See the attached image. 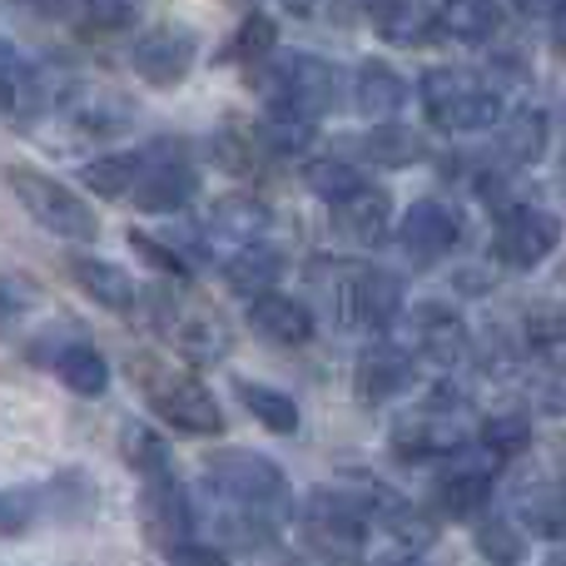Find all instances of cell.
<instances>
[{"label":"cell","instance_id":"obj_1","mask_svg":"<svg viewBox=\"0 0 566 566\" xmlns=\"http://www.w3.org/2000/svg\"><path fill=\"white\" fill-rule=\"evenodd\" d=\"M382 502H388V492L373 478H363V488H318L298 512L303 547L313 557H358Z\"/></svg>","mask_w":566,"mask_h":566},{"label":"cell","instance_id":"obj_2","mask_svg":"<svg viewBox=\"0 0 566 566\" xmlns=\"http://www.w3.org/2000/svg\"><path fill=\"white\" fill-rule=\"evenodd\" d=\"M209 488L219 492V502L249 512V517L283 527L293 517V488L289 472L279 468L264 452H244V448H224L209 458Z\"/></svg>","mask_w":566,"mask_h":566},{"label":"cell","instance_id":"obj_3","mask_svg":"<svg viewBox=\"0 0 566 566\" xmlns=\"http://www.w3.org/2000/svg\"><path fill=\"white\" fill-rule=\"evenodd\" d=\"M478 438V418L468 412V402L452 398V392H432V402L402 412L392 422V452L408 462L422 458H458L472 448Z\"/></svg>","mask_w":566,"mask_h":566},{"label":"cell","instance_id":"obj_4","mask_svg":"<svg viewBox=\"0 0 566 566\" xmlns=\"http://www.w3.org/2000/svg\"><path fill=\"white\" fill-rule=\"evenodd\" d=\"M6 185H10V195H15V205L25 209L40 229H50L55 239H65V244H95L99 239L95 209L70 185H60V179L40 175V169H30V165H10Z\"/></svg>","mask_w":566,"mask_h":566},{"label":"cell","instance_id":"obj_5","mask_svg":"<svg viewBox=\"0 0 566 566\" xmlns=\"http://www.w3.org/2000/svg\"><path fill=\"white\" fill-rule=\"evenodd\" d=\"M129 378L145 388L149 408H155L169 428L195 432V438H219V432H224V408H219V398L199 378H189V373H159L145 353L129 358Z\"/></svg>","mask_w":566,"mask_h":566},{"label":"cell","instance_id":"obj_6","mask_svg":"<svg viewBox=\"0 0 566 566\" xmlns=\"http://www.w3.org/2000/svg\"><path fill=\"white\" fill-rule=\"evenodd\" d=\"M422 105H428V119L448 135H478V129H492L502 119V99L497 90H488L472 70L458 65H438L422 75Z\"/></svg>","mask_w":566,"mask_h":566},{"label":"cell","instance_id":"obj_7","mask_svg":"<svg viewBox=\"0 0 566 566\" xmlns=\"http://www.w3.org/2000/svg\"><path fill=\"white\" fill-rule=\"evenodd\" d=\"M165 328L175 338V348L185 353L189 363L209 368V363L229 358V343H234V328L224 323V313L205 298H175V293H155V333Z\"/></svg>","mask_w":566,"mask_h":566},{"label":"cell","instance_id":"obj_8","mask_svg":"<svg viewBox=\"0 0 566 566\" xmlns=\"http://www.w3.org/2000/svg\"><path fill=\"white\" fill-rule=\"evenodd\" d=\"M562 244V219L547 214L537 205H512L497 214V229H492V259L502 269H517V274H532L542 269Z\"/></svg>","mask_w":566,"mask_h":566},{"label":"cell","instance_id":"obj_9","mask_svg":"<svg viewBox=\"0 0 566 566\" xmlns=\"http://www.w3.org/2000/svg\"><path fill=\"white\" fill-rule=\"evenodd\" d=\"M274 90H279V105L298 109V115H308V119H323L338 105V70L318 55L289 50L274 65Z\"/></svg>","mask_w":566,"mask_h":566},{"label":"cell","instance_id":"obj_10","mask_svg":"<svg viewBox=\"0 0 566 566\" xmlns=\"http://www.w3.org/2000/svg\"><path fill=\"white\" fill-rule=\"evenodd\" d=\"M195 60H199V35L185 30V25H159V30H149V35H139L135 50H129L135 75L155 90L185 85V75L195 70Z\"/></svg>","mask_w":566,"mask_h":566},{"label":"cell","instance_id":"obj_11","mask_svg":"<svg viewBox=\"0 0 566 566\" xmlns=\"http://www.w3.org/2000/svg\"><path fill=\"white\" fill-rule=\"evenodd\" d=\"M139 527H145V537L155 542L159 552L179 547V542L195 537V502H189V492L179 488L169 472H155V478H145V492H139Z\"/></svg>","mask_w":566,"mask_h":566},{"label":"cell","instance_id":"obj_12","mask_svg":"<svg viewBox=\"0 0 566 566\" xmlns=\"http://www.w3.org/2000/svg\"><path fill=\"white\" fill-rule=\"evenodd\" d=\"M418 382V368H412V353L398 348V343H373V348L358 353V368H353V398L363 408H388L402 392Z\"/></svg>","mask_w":566,"mask_h":566},{"label":"cell","instance_id":"obj_13","mask_svg":"<svg viewBox=\"0 0 566 566\" xmlns=\"http://www.w3.org/2000/svg\"><path fill=\"white\" fill-rule=\"evenodd\" d=\"M398 239L418 264H432V259L452 254L462 239V214L442 199H418V205L402 209V224H398Z\"/></svg>","mask_w":566,"mask_h":566},{"label":"cell","instance_id":"obj_14","mask_svg":"<svg viewBox=\"0 0 566 566\" xmlns=\"http://www.w3.org/2000/svg\"><path fill=\"white\" fill-rule=\"evenodd\" d=\"M402 303H408V283L392 274V269H363L348 283V318L368 333H388L398 323Z\"/></svg>","mask_w":566,"mask_h":566},{"label":"cell","instance_id":"obj_15","mask_svg":"<svg viewBox=\"0 0 566 566\" xmlns=\"http://www.w3.org/2000/svg\"><path fill=\"white\" fill-rule=\"evenodd\" d=\"M388 229H392V199L373 185H363L358 195L333 205V234L348 249H378L388 239Z\"/></svg>","mask_w":566,"mask_h":566},{"label":"cell","instance_id":"obj_16","mask_svg":"<svg viewBox=\"0 0 566 566\" xmlns=\"http://www.w3.org/2000/svg\"><path fill=\"white\" fill-rule=\"evenodd\" d=\"M412 343H418V353L428 363H438V368H458L472 348L468 323H462L448 303H422V308L412 313Z\"/></svg>","mask_w":566,"mask_h":566},{"label":"cell","instance_id":"obj_17","mask_svg":"<svg viewBox=\"0 0 566 566\" xmlns=\"http://www.w3.org/2000/svg\"><path fill=\"white\" fill-rule=\"evenodd\" d=\"M249 328L264 343H279V348H298V343L313 338V313L303 308L298 298L269 289L259 298H249Z\"/></svg>","mask_w":566,"mask_h":566},{"label":"cell","instance_id":"obj_18","mask_svg":"<svg viewBox=\"0 0 566 566\" xmlns=\"http://www.w3.org/2000/svg\"><path fill=\"white\" fill-rule=\"evenodd\" d=\"M195 189H199V175L185 159H159V165H145V175H139L135 205L145 214H179V209H189Z\"/></svg>","mask_w":566,"mask_h":566},{"label":"cell","instance_id":"obj_19","mask_svg":"<svg viewBox=\"0 0 566 566\" xmlns=\"http://www.w3.org/2000/svg\"><path fill=\"white\" fill-rule=\"evenodd\" d=\"M269 224H274V214H269V205L254 195H224L209 209V239L229 244V249H244V244H254V239H264Z\"/></svg>","mask_w":566,"mask_h":566},{"label":"cell","instance_id":"obj_20","mask_svg":"<svg viewBox=\"0 0 566 566\" xmlns=\"http://www.w3.org/2000/svg\"><path fill=\"white\" fill-rule=\"evenodd\" d=\"M70 274H75L80 293H85L90 303H99V308H109V313H129L139 303L135 279H129L119 264H109V259L75 254V259H70Z\"/></svg>","mask_w":566,"mask_h":566},{"label":"cell","instance_id":"obj_21","mask_svg":"<svg viewBox=\"0 0 566 566\" xmlns=\"http://www.w3.org/2000/svg\"><path fill=\"white\" fill-rule=\"evenodd\" d=\"M353 105L368 119H392L408 105V80L392 65H382V60H363L358 75H353Z\"/></svg>","mask_w":566,"mask_h":566},{"label":"cell","instance_id":"obj_22","mask_svg":"<svg viewBox=\"0 0 566 566\" xmlns=\"http://www.w3.org/2000/svg\"><path fill=\"white\" fill-rule=\"evenodd\" d=\"M35 497H40V507H45L55 522H65V527L90 522V517H95V507H99L95 478H90V472H80V468L55 472V478H50V488H40Z\"/></svg>","mask_w":566,"mask_h":566},{"label":"cell","instance_id":"obj_23","mask_svg":"<svg viewBox=\"0 0 566 566\" xmlns=\"http://www.w3.org/2000/svg\"><path fill=\"white\" fill-rule=\"evenodd\" d=\"M70 119H75L85 135H119V129L135 119V105L129 99H119L115 90L105 85H80L70 90Z\"/></svg>","mask_w":566,"mask_h":566},{"label":"cell","instance_id":"obj_24","mask_svg":"<svg viewBox=\"0 0 566 566\" xmlns=\"http://www.w3.org/2000/svg\"><path fill=\"white\" fill-rule=\"evenodd\" d=\"M283 269H289V264H283L279 249H274V244H264V239H254V244L234 249V259H229L224 279H229V289H234L239 298H259V293L279 289Z\"/></svg>","mask_w":566,"mask_h":566},{"label":"cell","instance_id":"obj_25","mask_svg":"<svg viewBox=\"0 0 566 566\" xmlns=\"http://www.w3.org/2000/svg\"><path fill=\"white\" fill-rule=\"evenodd\" d=\"M552 145V119L542 115V109H517V115L502 119L497 129V149L507 165L527 169V165H542V155H547Z\"/></svg>","mask_w":566,"mask_h":566},{"label":"cell","instance_id":"obj_26","mask_svg":"<svg viewBox=\"0 0 566 566\" xmlns=\"http://www.w3.org/2000/svg\"><path fill=\"white\" fill-rule=\"evenodd\" d=\"M428 155L418 129H408L402 119H378V125L363 135V159L378 169H412L418 159Z\"/></svg>","mask_w":566,"mask_h":566},{"label":"cell","instance_id":"obj_27","mask_svg":"<svg viewBox=\"0 0 566 566\" xmlns=\"http://www.w3.org/2000/svg\"><path fill=\"white\" fill-rule=\"evenodd\" d=\"M438 30L448 40H462V45H482L502 30V6L497 0H442Z\"/></svg>","mask_w":566,"mask_h":566},{"label":"cell","instance_id":"obj_28","mask_svg":"<svg viewBox=\"0 0 566 566\" xmlns=\"http://www.w3.org/2000/svg\"><path fill=\"white\" fill-rule=\"evenodd\" d=\"M488 497H492V458L482 468L478 462H462V468H452L438 482V507L448 517H478V507H488Z\"/></svg>","mask_w":566,"mask_h":566},{"label":"cell","instance_id":"obj_29","mask_svg":"<svg viewBox=\"0 0 566 566\" xmlns=\"http://www.w3.org/2000/svg\"><path fill=\"white\" fill-rule=\"evenodd\" d=\"M373 25L388 45H422L438 30V10H432V0H388L373 15Z\"/></svg>","mask_w":566,"mask_h":566},{"label":"cell","instance_id":"obj_30","mask_svg":"<svg viewBox=\"0 0 566 566\" xmlns=\"http://www.w3.org/2000/svg\"><path fill=\"white\" fill-rule=\"evenodd\" d=\"M234 398L254 412V422H264L269 432H298V402L289 392L269 388V382H254V378H234Z\"/></svg>","mask_w":566,"mask_h":566},{"label":"cell","instance_id":"obj_31","mask_svg":"<svg viewBox=\"0 0 566 566\" xmlns=\"http://www.w3.org/2000/svg\"><path fill=\"white\" fill-rule=\"evenodd\" d=\"M55 373H60V382H65L70 392H80V398H99V392L109 388V363L99 358V353L90 348L85 338L70 343V348L60 353Z\"/></svg>","mask_w":566,"mask_h":566},{"label":"cell","instance_id":"obj_32","mask_svg":"<svg viewBox=\"0 0 566 566\" xmlns=\"http://www.w3.org/2000/svg\"><path fill=\"white\" fill-rule=\"evenodd\" d=\"M313 125H318V119L298 115V109H289V105H279L274 99V109H269L259 139H264V145L274 149V155H283V159H303L308 155V145H313Z\"/></svg>","mask_w":566,"mask_h":566},{"label":"cell","instance_id":"obj_33","mask_svg":"<svg viewBox=\"0 0 566 566\" xmlns=\"http://www.w3.org/2000/svg\"><path fill=\"white\" fill-rule=\"evenodd\" d=\"M139 175H145V155H99V159H90V165L80 169V179H85L99 199L135 195Z\"/></svg>","mask_w":566,"mask_h":566},{"label":"cell","instance_id":"obj_34","mask_svg":"<svg viewBox=\"0 0 566 566\" xmlns=\"http://www.w3.org/2000/svg\"><path fill=\"white\" fill-rule=\"evenodd\" d=\"M119 452H125V462L139 472V478L169 472V448H165V438H159L155 428H145V422H125V428H119Z\"/></svg>","mask_w":566,"mask_h":566},{"label":"cell","instance_id":"obj_35","mask_svg":"<svg viewBox=\"0 0 566 566\" xmlns=\"http://www.w3.org/2000/svg\"><path fill=\"white\" fill-rule=\"evenodd\" d=\"M303 185H308V195H318L323 205H343L348 195H358L363 179L353 165H343V159H308L303 165Z\"/></svg>","mask_w":566,"mask_h":566},{"label":"cell","instance_id":"obj_36","mask_svg":"<svg viewBox=\"0 0 566 566\" xmlns=\"http://www.w3.org/2000/svg\"><path fill=\"white\" fill-rule=\"evenodd\" d=\"M522 522H527L537 537L566 542V482L562 488H532L522 502Z\"/></svg>","mask_w":566,"mask_h":566},{"label":"cell","instance_id":"obj_37","mask_svg":"<svg viewBox=\"0 0 566 566\" xmlns=\"http://www.w3.org/2000/svg\"><path fill=\"white\" fill-rule=\"evenodd\" d=\"M532 442V418L527 408H502L482 422V448L497 452V458H512V452H527Z\"/></svg>","mask_w":566,"mask_h":566},{"label":"cell","instance_id":"obj_38","mask_svg":"<svg viewBox=\"0 0 566 566\" xmlns=\"http://www.w3.org/2000/svg\"><path fill=\"white\" fill-rule=\"evenodd\" d=\"M472 542H478L482 557L497 562V566H512V562L527 557V537H522L517 522H507V517H488V522H478V527H472Z\"/></svg>","mask_w":566,"mask_h":566},{"label":"cell","instance_id":"obj_39","mask_svg":"<svg viewBox=\"0 0 566 566\" xmlns=\"http://www.w3.org/2000/svg\"><path fill=\"white\" fill-rule=\"evenodd\" d=\"M229 55L234 60H269L279 55V20L264 15V10H254V15L239 20L234 40H229Z\"/></svg>","mask_w":566,"mask_h":566},{"label":"cell","instance_id":"obj_40","mask_svg":"<svg viewBox=\"0 0 566 566\" xmlns=\"http://www.w3.org/2000/svg\"><path fill=\"white\" fill-rule=\"evenodd\" d=\"M214 159L229 169V175H254V165H259L254 135H239V129H219V135H214Z\"/></svg>","mask_w":566,"mask_h":566},{"label":"cell","instance_id":"obj_41","mask_svg":"<svg viewBox=\"0 0 566 566\" xmlns=\"http://www.w3.org/2000/svg\"><path fill=\"white\" fill-rule=\"evenodd\" d=\"M80 15H85L90 25H99V30H125V25H135L139 0H85Z\"/></svg>","mask_w":566,"mask_h":566},{"label":"cell","instance_id":"obj_42","mask_svg":"<svg viewBox=\"0 0 566 566\" xmlns=\"http://www.w3.org/2000/svg\"><path fill=\"white\" fill-rule=\"evenodd\" d=\"M30 512H40V497H30L25 488L6 492V502H0V527H6V537H20V532L30 527Z\"/></svg>","mask_w":566,"mask_h":566},{"label":"cell","instance_id":"obj_43","mask_svg":"<svg viewBox=\"0 0 566 566\" xmlns=\"http://www.w3.org/2000/svg\"><path fill=\"white\" fill-rule=\"evenodd\" d=\"M129 244L139 249V259H145V264L165 269V274H175V279L185 274V259H179L169 244H159V239H149V234H139V229H135V234H129Z\"/></svg>","mask_w":566,"mask_h":566},{"label":"cell","instance_id":"obj_44","mask_svg":"<svg viewBox=\"0 0 566 566\" xmlns=\"http://www.w3.org/2000/svg\"><path fill=\"white\" fill-rule=\"evenodd\" d=\"M169 562H229L224 547H209V542H179V547L165 552Z\"/></svg>","mask_w":566,"mask_h":566},{"label":"cell","instance_id":"obj_45","mask_svg":"<svg viewBox=\"0 0 566 566\" xmlns=\"http://www.w3.org/2000/svg\"><path fill=\"white\" fill-rule=\"evenodd\" d=\"M6 303H10V323H15L20 313H25V303H30V283L20 279V274L6 279Z\"/></svg>","mask_w":566,"mask_h":566},{"label":"cell","instance_id":"obj_46","mask_svg":"<svg viewBox=\"0 0 566 566\" xmlns=\"http://www.w3.org/2000/svg\"><path fill=\"white\" fill-rule=\"evenodd\" d=\"M283 6H289L293 15H303V20H308V15H318V0H283Z\"/></svg>","mask_w":566,"mask_h":566},{"label":"cell","instance_id":"obj_47","mask_svg":"<svg viewBox=\"0 0 566 566\" xmlns=\"http://www.w3.org/2000/svg\"><path fill=\"white\" fill-rule=\"evenodd\" d=\"M363 6H368V15H378V10L388 6V0H363Z\"/></svg>","mask_w":566,"mask_h":566}]
</instances>
